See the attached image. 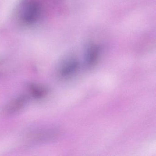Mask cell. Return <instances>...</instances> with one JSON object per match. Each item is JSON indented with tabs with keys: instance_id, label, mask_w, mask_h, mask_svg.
<instances>
[{
	"instance_id": "6da1fadb",
	"label": "cell",
	"mask_w": 156,
	"mask_h": 156,
	"mask_svg": "<svg viewBox=\"0 0 156 156\" xmlns=\"http://www.w3.org/2000/svg\"><path fill=\"white\" fill-rule=\"evenodd\" d=\"M58 130L55 129H44L35 130L26 136V141L30 144H37L49 141L58 135Z\"/></svg>"
},
{
	"instance_id": "7a4b0ae2",
	"label": "cell",
	"mask_w": 156,
	"mask_h": 156,
	"mask_svg": "<svg viewBox=\"0 0 156 156\" xmlns=\"http://www.w3.org/2000/svg\"><path fill=\"white\" fill-rule=\"evenodd\" d=\"M27 98L24 95L20 96L8 102L2 108V112L5 115H11L21 110L26 104Z\"/></svg>"
},
{
	"instance_id": "3957f363",
	"label": "cell",
	"mask_w": 156,
	"mask_h": 156,
	"mask_svg": "<svg viewBox=\"0 0 156 156\" xmlns=\"http://www.w3.org/2000/svg\"><path fill=\"white\" fill-rule=\"evenodd\" d=\"M79 63L77 61L75 60H70L61 67L59 71V74L62 77H69L77 71Z\"/></svg>"
},
{
	"instance_id": "277c9868",
	"label": "cell",
	"mask_w": 156,
	"mask_h": 156,
	"mask_svg": "<svg viewBox=\"0 0 156 156\" xmlns=\"http://www.w3.org/2000/svg\"><path fill=\"white\" fill-rule=\"evenodd\" d=\"M99 49L96 45L91 44L88 46L86 52L85 61L89 67L93 66L99 57Z\"/></svg>"
},
{
	"instance_id": "5b68a950",
	"label": "cell",
	"mask_w": 156,
	"mask_h": 156,
	"mask_svg": "<svg viewBox=\"0 0 156 156\" xmlns=\"http://www.w3.org/2000/svg\"><path fill=\"white\" fill-rule=\"evenodd\" d=\"M29 94L33 98L36 99L43 98L48 93L45 87L35 84H31L28 87Z\"/></svg>"
}]
</instances>
